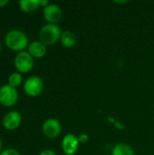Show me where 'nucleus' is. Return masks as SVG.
Listing matches in <instances>:
<instances>
[{"label": "nucleus", "mask_w": 154, "mask_h": 155, "mask_svg": "<svg viewBox=\"0 0 154 155\" xmlns=\"http://www.w3.org/2000/svg\"><path fill=\"white\" fill-rule=\"evenodd\" d=\"M5 45L13 51H25L28 46V37L26 34L20 29H10L6 32L4 37Z\"/></svg>", "instance_id": "1"}, {"label": "nucleus", "mask_w": 154, "mask_h": 155, "mask_svg": "<svg viewBox=\"0 0 154 155\" xmlns=\"http://www.w3.org/2000/svg\"><path fill=\"white\" fill-rule=\"evenodd\" d=\"M62 32L63 31L58 25L47 23L44 25L38 32L39 41H41L46 46L54 45L60 41Z\"/></svg>", "instance_id": "2"}, {"label": "nucleus", "mask_w": 154, "mask_h": 155, "mask_svg": "<svg viewBox=\"0 0 154 155\" xmlns=\"http://www.w3.org/2000/svg\"><path fill=\"white\" fill-rule=\"evenodd\" d=\"M14 64L17 72L28 73L34 67V58L27 51L17 52L14 58Z\"/></svg>", "instance_id": "3"}, {"label": "nucleus", "mask_w": 154, "mask_h": 155, "mask_svg": "<svg viewBox=\"0 0 154 155\" xmlns=\"http://www.w3.org/2000/svg\"><path fill=\"white\" fill-rule=\"evenodd\" d=\"M23 88L27 95L36 97L40 95L44 90V81L38 75H31L25 80Z\"/></svg>", "instance_id": "4"}, {"label": "nucleus", "mask_w": 154, "mask_h": 155, "mask_svg": "<svg viewBox=\"0 0 154 155\" xmlns=\"http://www.w3.org/2000/svg\"><path fill=\"white\" fill-rule=\"evenodd\" d=\"M18 100V91L8 84L0 86V104L4 106H13Z\"/></svg>", "instance_id": "5"}, {"label": "nucleus", "mask_w": 154, "mask_h": 155, "mask_svg": "<svg viewBox=\"0 0 154 155\" xmlns=\"http://www.w3.org/2000/svg\"><path fill=\"white\" fill-rule=\"evenodd\" d=\"M42 132L46 138L55 139L61 134L62 124L57 119L48 118L42 124Z\"/></svg>", "instance_id": "6"}, {"label": "nucleus", "mask_w": 154, "mask_h": 155, "mask_svg": "<svg viewBox=\"0 0 154 155\" xmlns=\"http://www.w3.org/2000/svg\"><path fill=\"white\" fill-rule=\"evenodd\" d=\"M80 142L78 136L73 134H67L62 140V150L65 155H74L79 148Z\"/></svg>", "instance_id": "7"}, {"label": "nucleus", "mask_w": 154, "mask_h": 155, "mask_svg": "<svg viewBox=\"0 0 154 155\" xmlns=\"http://www.w3.org/2000/svg\"><path fill=\"white\" fill-rule=\"evenodd\" d=\"M43 15L44 19L48 24L57 25L63 16V12L61 7L56 4H49L43 10Z\"/></svg>", "instance_id": "8"}, {"label": "nucleus", "mask_w": 154, "mask_h": 155, "mask_svg": "<svg viewBox=\"0 0 154 155\" xmlns=\"http://www.w3.org/2000/svg\"><path fill=\"white\" fill-rule=\"evenodd\" d=\"M22 115L19 112L12 110L7 112L2 118V125L7 130H15L21 124Z\"/></svg>", "instance_id": "9"}, {"label": "nucleus", "mask_w": 154, "mask_h": 155, "mask_svg": "<svg viewBox=\"0 0 154 155\" xmlns=\"http://www.w3.org/2000/svg\"><path fill=\"white\" fill-rule=\"evenodd\" d=\"M27 52L34 58H42L46 54V45L41 41H33L27 46Z\"/></svg>", "instance_id": "10"}, {"label": "nucleus", "mask_w": 154, "mask_h": 155, "mask_svg": "<svg viewBox=\"0 0 154 155\" xmlns=\"http://www.w3.org/2000/svg\"><path fill=\"white\" fill-rule=\"evenodd\" d=\"M60 42L64 47L71 48L76 45V36L72 31L65 30V31L62 32V35L60 37Z\"/></svg>", "instance_id": "11"}, {"label": "nucleus", "mask_w": 154, "mask_h": 155, "mask_svg": "<svg viewBox=\"0 0 154 155\" xmlns=\"http://www.w3.org/2000/svg\"><path fill=\"white\" fill-rule=\"evenodd\" d=\"M112 155H136L134 150L128 143H119L112 150Z\"/></svg>", "instance_id": "12"}, {"label": "nucleus", "mask_w": 154, "mask_h": 155, "mask_svg": "<svg viewBox=\"0 0 154 155\" xmlns=\"http://www.w3.org/2000/svg\"><path fill=\"white\" fill-rule=\"evenodd\" d=\"M18 4L20 8L26 13L33 12L40 7L39 0H20Z\"/></svg>", "instance_id": "13"}, {"label": "nucleus", "mask_w": 154, "mask_h": 155, "mask_svg": "<svg viewBox=\"0 0 154 155\" xmlns=\"http://www.w3.org/2000/svg\"><path fill=\"white\" fill-rule=\"evenodd\" d=\"M7 81H8V84H10L11 86H14V87L16 88L23 82V75H22L21 73H19L17 71L13 72V73H11L9 74Z\"/></svg>", "instance_id": "14"}, {"label": "nucleus", "mask_w": 154, "mask_h": 155, "mask_svg": "<svg viewBox=\"0 0 154 155\" xmlns=\"http://www.w3.org/2000/svg\"><path fill=\"white\" fill-rule=\"evenodd\" d=\"M0 155H21V153L15 148H5V150H2Z\"/></svg>", "instance_id": "15"}, {"label": "nucleus", "mask_w": 154, "mask_h": 155, "mask_svg": "<svg viewBox=\"0 0 154 155\" xmlns=\"http://www.w3.org/2000/svg\"><path fill=\"white\" fill-rule=\"evenodd\" d=\"M78 139H79L80 143L84 144V143H88V141H89V135H88L87 134H85V133H83V134H81L78 136Z\"/></svg>", "instance_id": "16"}, {"label": "nucleus", "mask_w": 154, "mask_h": 155, "mask_svg": "<svg viewBox=\"0 0 154 155\" xmlns=\"http://www.w3.org/2000/svg\"><path fill=\"white\" fill-rule=\"evenodd\" d=\"M39 155H57L56 154V153L54 152V151H53V150H51V149H45V150H43Z\"/></svg>", "instance_id": "17"}, {"label": "nucleus", "mask_w": 154, "mask_h": 155, "mask_svg": "<svg viewBox=\"0 0 154 155\" xmlns=\"http://www.w3.org/2000/svg\"><path fill=\"white\" fill-rule=\"evenodd\" d=\"M50 3L47 1V0H39V5H40V6H42V7H45V6H47L48 5H49Z\"/></svg>", "instance_id": "18"}, {"label": "nucleus", "mask_w": 154, "mask_h": 155, "mask_svg": "<svg viewBox=\"0 0 154 155\" xmlns=\"http://www.w3.org/2000/svg\"><path fill=\"white\" fill-rule=\"evenodd\" d=\"M9 2H10L9 0H0V8L5 6Z\"/></svg>", "instance_id": "19"}, {"label": "nucleus", "mask_w": 154, "mask_h": 155, "mask_svg": "<svg viewBox=\"0 0 154 155\" xmlns=\"http://www.w3.org/2000/svg\"><path fill=\"white\" fill-rule=\"evenodd\" d=\"M2 145H3V142H2V139L0 137V153L2 152Z\"/></svg>", "instance_id": "20"}, {"label": "nucleus", "mask_w": 154, "mask_h": 155, "mask_svg": "<svg viewBox=\"0 0 154 155\" xmlns=\"http://www.w3.org/2000/svg\"><path fill=\"white\" fill-rule=\"evenodd\" d=\"M115 3H121V4H125V3H127V1H115Z\"/></svg>", "instance_id": "21"}, {"label": "nucleus", "mask_w": 154, "mask_h": 155, "mask_svg": "<svg viewBox=\"0 0 154 155\" xmlns=\"http://www.w3.org/2000/svg\"><path fill=\"white\" fill-rule=\"evenodd\" d=\"M1 50H2V45H1V42H0V53H1Z\"/></svg>", "instance_id": "22"}]
</instances>
